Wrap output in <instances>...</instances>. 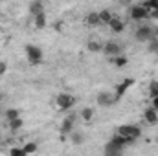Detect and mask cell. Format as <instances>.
<instances>
[{
  "label": "cell",
  "mask_w": 158,
  "mask_h": 156,
  "mask_svg": "<svg viewBox=\"0 0 158 156\" xmlns=\"http://www.w3.org/2000/svg\"><path fill=\"white\" fill-rule=\"evenodd\" d=\"M26 59L30 64H40L42 63V50L35 44H26Z\"/></svg>",
  "instance_id": "cell-1"
},
{
  "label": "cell",
  "mask_w": 158,
  "mask_h": 156,
  "mask_svg": "<svg viewBox=\"0 0 158 156\" xmlns=\"http://www.w3.org/2000/svg\"><path fill=\"white\" fill-rule=\"evenodd\" d=\"M116 134H119V136H123V138H129V140H134V142H136V140L140 138L142 130H140V127H136V125H121V127H118Z\"/></svg>",
  "instance_id": "cell-2"
},
{
  "label": "cell",
  "mask_w": 158,
  "mask_h": 156,
  "mask_svg": "<svg viewBox=\"0 0 158 156\" xmlns=\"http://www.w3.org/2000/svg\"><path fill=\"white\" fill-rule=\"evenodd\" d=\"M55 103H57V109L59 110H68L76 105V97L70 96V94H59L55 97Z\"/></svg>",
  "instance_id": "cell-3"
},
{
  "label": "cell",
  "mask_w": 158,
  "mask_h": 156,
  "mask_svg": "<svg viewBox=\"0 0 158 156\" xmlns=\"http://www.w3.org/2000/svg\"><path fill=\"white\" fill-rule=\"evenodd\" d=\"M121 51H123V46L119 42H116V40H109V42L103 44V53L109 55V57H112V59L121 55Z\"/></svg>",
  "instance_id": "cell-4"
},
{
  "label": "cell",
  "mask_w": 158,
  "mask_h": 156,
  "mask_svg": "<svg viewBox=\"0 0 158 156\" xmlns=\"http://www.w3.org/2000/svg\"><path fill=\"white\" fill-rule=\"evenodd\" d=\"M129 17H131V20L140 22V20L149 18V11H147L143 6H132V7L129 9Z\"/></svg>",
  "instance_id": "cell-5"
},
{
  "label": "cell",
  "mask_w": 158,
  "mask_h": 156,
  "mask_svg": "<svg viewBox=\"0 0 158 156\" xmlns=\"http://www.w3.org/2000/svg\"><path fill=\"white\" fill-rule=\"evenodd\" d=\"M153 35H155V28H151V26H140L134 33L136 40H140V42H149L153 39Z\"/></svg>",
  "instance_id": "cell-6"
},
{
  "label": "cell",
  "mask_w": 158,
  "mask_h": 156,
  "mask_svg": "<svg viewBox=\"0 0 158 156\" xmlns=\"http://www.w3.org/2000/svg\"><path fill=\"white\" fill-rule=\"evenodd\" d=\"M76 114H70V116H66L63 119V123H61V134L64 136V134H72V130H74V125H76Z\"/></svg>",
  "instance_id": "cell-7"
},
{
  "label": "cell",
  "mask_w": 158,
  "mask_h": 156,
  "mask_svg": "<svg viewBox=\"0 0 158 156\" xmlns=\"http://www.w3.org/2000/svg\"><path fill=\"white\" fill-rule=\"evenodd\" d=\"M134 84V79H125L123 83H119L118 86H116V92H114V101L118 103L119 99L123 97V94L129 90V86H132Z\"/></svg>",
  "instance_id": "cell-8"
},
{
  "label": "cell",
  "mask_w": 158,
  "mask_h": 156,
  "mask_svg": "<svg viewBox=\"0 0 158 156\" xmlns=\"http://www.w3.org/2000/svg\"><path fill=\"white\" fill-rule=\"evenodd\" d=\"M98 105L99 107H112L116 101H114V94H109V92H99L98 97H96Z\"/></svg>",
  "instance_id": "cell-9"
},
{
  "label": "cell",
  "mask_w": 158,
  "mask_h": 156,
  "mask_svg": "<svg viewBox=\"0 0 158 156\" xmlns=\"http://www.w3.org/2000/svg\"><path fill=\"white\" fill-rule=\"evenodd\" d=\"M110 143L116 145V147H119V149H123V147H127V145H132L134 140H129V138H123V136H119V134H114L112 140H110Z\"/></svg>",
  "instance_id": "cell-10"
},
{
  "label": "cell",
  "mask_w": 158,
  "mask_h": 156,
  "mask_svg": "<svg viewBox=\"0 0 158 156\" xmlns=\"http://www.w3.org/2000/svg\"><path fill=\"white\" fill-rule=\"evenodd\" d=\"M103 156H123V149H119L116 145H112L110 142L105 145V149H103Z\"/></svg>",
  "instance_id": "cell-11"
},
{
  "label": "cell",
  "mask_w": 158,
  "mask_h": 156,
  "mask_svg": "<svg viewBox=\"0 0 158 156\" xmlns=\"http://www.w3.org/2000/svg\"><path fill=\"white\" fill-rule=\"evenodd\" d=\"M143 117H145V121H147L149 125H156L158 123V112L155 109H151V107L143 110Z\"/></svg>",
  "instance_id": "cell-12"
},
{
  "label": "cell",
  "mask_w": 158,
  "mask_h": 156,
  "mask_svg": "<svg viewBox=\"0 0 158 156\" xmlns=\"http://www.w3.org/2000/svg\"><path fill=\"white\" fill-rule=\"evenodd\" d=\"M109 28L114 31V33H121L123 30H125V22L121 20V18H118V17H114L112 20H110V24H109Z\"/></svg>",
  "instance_id": "cell-13"
},
{
  "label": "cell",
  "mask_w": 158,
  "mask_h": 156,
  "mask_svg": "<svg viewBox=\"0 0 158 156\" xmlns=\"http://www.w3.org/2000/svg\"><path fill=\"white\" fill-rule=\"evenodd\" d=\"M86 24H88V26H99V24H101V20H99V13H96V11L88 13V15H86Z\"/></svg>",
  "instance_id": "cell-14"
},
{
  "label": "cell",
  "mask_w": 158,
  "mask_h": 156,
  "mask_svg": "<svg viewBox=\"0 0 158 156\" xmlns=\"http://www.w3.org/2000/svg\"><path fill=\"white\" fill-rule=\"evenodd\" d=\"M114 18V15L109 11V9H103V11H99V20H101V24H110V20Z\"/></svg>",
  "instance_id": "cell-15"
},
{
  "label": "cell",
  "mask_w": 158,
  "mask_h": 156,
  "mask_svg": "<svg viewBox=\"0 0 158 156\" xmlns=\"http://www.w3.org/2000/svg\"><path fill=\"white\" fill-rule=\"evenodd\" d=\"M33 20H35V28H37V30H42V28L46 26V13H39V15H35Z\"/></svg>",
  "instance_id": "cell-16"
},
{
  "label": "cell",
  "mask_w": 158,
  "mask_h": 156,
  "mask_svg": "<svg viewBox=\"0 0 158 156\" xmlns=\"http://www.w3.org/2000/svg\"><path fill=\"white\" fill-rule=\"evenodd\" d=\"M86 48H88V51H92V53H98V51H103V44H101V42H98V40H90Z\"/></svg>",
  "instance_id": "cell-17"
},
{
  "label": "cell",
  "mask_w": 158,
  "mask_h": 156,
  "mask_svg": "<svg viewBox=\"0 0 158 156\" xmlns=\"http://www.w3.org/2000/svg\"><path fill=\"white\" fill-rule=\"evenodd\" d=\"M30 11H31V15L35 17V15H39V13H44V6H42L40 2H31V4H30Z\"/></svg>",
  "instance_id": "cell-18"
},
{
  "label": "cell",
  "mask_w": 158,
  "mask_h": 156,
  "mask_svg": "<svg viewBox=\"0 0 158 156\" xmlns=\"http://www.w3.org/2000/svg\"><path fill=\"white\" fill-rule=\"evenodd\" d=\"M22 125H24L22 117H17V119H13V121H7V127H9L11 130H20V129H22Z\"/></svg>",
  "instance_id": "cell-19"
},
{
  "label": "cell",
  "mask_w": 158,
  "mask_h": 156,
  "mask_svg": "<svg viewBox=\"0 0 158 156\" xmlns=\"http://www.w3.org/2000/svg\"><path fill=\"white\" fill-rule=\"evenodd\" d=\"M92 117H94V109L85 107V109L81 110V119H83V121H90Z\"/></svg>",
  "instance_id": "cell-20"
},
{
  "label": "cell",
  "mask_w": 158,
  "mask_h": 156,
  "mask_svg": "<svg viewBox=\"0 0 158 156\" xmlns=\"http://www.w3.org/2000/svg\"><path fill=\"white\" fill-rule=\"evenodd\" d=\"M17 117H20V110H17V109H7L6 110V121H13Z\"/></svg>",
  "instance_id": "cell-21"
},
{
  "label": "cell",
  "mask_w": 158,
  "mask_h": 156,
  "mask_svg": "<svg viewBox=\"0 0 158 156\" xmlns=\"http://www.w3.org/2000/svg\"><path fill=\"white\" fill-rule=\"evenodd\" d=\"M112 63L118 66V68H123V66H127V63H129V59L125 57V55H118V57H114L112 59Z\"/></svg>",
  "instance_id": "cell-22"
},
{
  "label": "cell",
  "mask_w": 158,
  "mask_h": 156,
  "mask_svg": "<svg viewBox=\"0 0 158 156\" xmlns=\"http://www.w3.org/2000/svg\"><path fill=\"white\" fill-rule=\"evenodd\" d=\"M149 96H151V99L158 97V81H151L149 83Z\"/></svg>",
  "instance_id": "cell-23"
},
{
  "label": "cell",
  "mask_w": 158,
  "mask_h": 156,
  "mask_svg": "<svg viewBox=\"0 0 158 156\" xmlns=\"http://www.w3.org/2000/svg\"><path fill=\"white\" fill-rule=\"evenodd\" d=\"M22 149H24L26 154H33V153H37V143H35V142H28Z\"/></svg>",
  "instance_id": "cell-24"
},
{
  "label": "cell",
  "mask_w": 158,
  "mask_h": 156,
  "mask_svg": "<svg viewBox=\"0 0 158 156\" xmlns=\"http://www.w3.org/2000/svg\"><path fill=\"white\" fill-rule=\"evenodd\" d=\"M149 13H153V11H156L158 9V0H149V2H145V4H142Z\"/></svg>",
  "instance_id": "cell-25"
},
{
  "label": "cell",
  "mask_w": 158,
  "mask_h": 156,
  "mask_svg": "<svg viewBox=\"0 0 158 156\" xmlns=\"http://www.w3.org/2000/svg\"><path fill=\"white\" fill-rule=\"evenodd\" d=\"M70 136H72V143H74V145H81V143L85 142V136H83L81 132H72Z\"/></svg>",
  "instance_id": "cell-26"
},
{
  "label": "cell",
  "mask_w": 158,
  "mask_h": 156,
  "mask_svg": "<svg viewBox=\"0 0 158 156\" xmlns=\"http://www.w3.org/2000/svg\"><path fill=\"white\" fill-rule=\"evenodd\" d=\"M149 51H151V53H156V55H158V39H155V37L149 40Z\"/></svg>",
  "instance_id": "cell-27"
},
{
  "label": "cell",
  "mask_w": 158,
  "mask_h": 156,
  "mask_svg": "<svg viewBox=\"0 0 158 156\" xmlns=\"http://www.w3.org/2000/svg\"><path fill=\"white\" fill-rule=\"evenodd\" d=\"M9 156H28V154L24 153L22 147H13V149L9 151Z\"/></svg>",
  "instance_id": "cell-28"
},
{
  "label": "cell",
  "mask_w": 158,
  "mask_h": 156,
  "mask_svg": "<svg viewBox=\"0 0 158 156\" xmlns=\"http://www.w3.org/2000/svg\"><path fill=\"white\" fill-rule=\"evenodd\" d=\"M6 72H7V63H6V61H0V77H2Z\"/></svg>",
  "instance_id": "cell-29"
},
{
  "label": "cell",
  "mask_w": 158,
  "mask_h": 156,
  "mask_svg": "<svg viewBox=\"0 0 158 156\" xmlns=\"http://www.w3.org/2000/svg\"><path fill=\"white\" fill-rule=\"evenodd\" d=\"M151 109H155L158 112V97H155V99H151Z\"/></svg>",
  "instance_id": "cell-30"
},
{
  "label": "cell",
  "mask_w": 158,
  "mask_h": 156,
  "mask_svg": "<svg viewBox=\"0 0 158 156\" xmlns=\"http://www.w3.org/2000/svg\"><path fill=\"white\" fill-rule=\"evenodd\" d=\"M149 17H153V18H156L158 20V9L156 11H153V13H149Z\"/></svg>",
  "instance_id": "cell-31"
},
{
  "label": "cell",
  "mask_w": 158,
  "mask_h": 156,
  "mask_svg": "<svg viewBox=\"0 0 158 156\" xmlns=\"http://www.w3.org/2000/svg\"><path fill=\"white\" fill-rule=\"evenodd\" d=\"M4 99H6V94H4V92H0V103H2Z\"/></svg>",
  "instance_id": "cell-32"
},
{
  "label": "cell",
  "mask_w": 158,
  "mask_h": 156,
  "mask_svg": "<svg viewBox=\"0 0 158 156\" xmlns=\"http://www.w3.org/2000/svg\"><path fill=\"white\" fill-rule=\"evenodd\" d=\"M156 143H158V136H156Z\"/></svg>",
  "instance_id": "cell-33"
}]
</instances>
